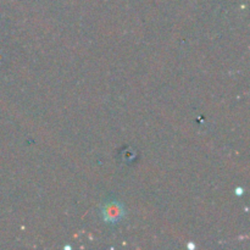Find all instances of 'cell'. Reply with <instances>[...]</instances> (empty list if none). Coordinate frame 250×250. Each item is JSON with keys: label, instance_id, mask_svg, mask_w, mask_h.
I'll use <instances>...</instances> for the list:
<instances>
[{"label": "cell", "instance_id": "obj_1", "mask_svg": "<svg viewBox=\"0 0 250 250\" xmlns=\"http://www.w3.org/2000/svg\"><path fill=\"white\" fill-rule=\"evenodd\" d=\"M103 214H104L105 221L114 224V222H119L122 219V216H124V209L117 203H110V204H107L104 208Z\"/></svg>", "mask_w": 250, "mask_h": 250}]
</instances>
